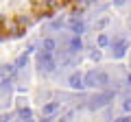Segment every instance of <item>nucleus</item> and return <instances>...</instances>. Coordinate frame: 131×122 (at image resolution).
<instances>
[{
	"mask_svg": "<svg viewBox=\"0 0 131 122\" xmlns=\"http://www.w3.org/2000/svg\"><path fill=\"white\" fill-rule=\"evenodd\" d=\"M59 0H35L33 2V13L39 15V18H50L55 13Z\"/></svg>",
	"mask_w": 131,
	"mask_h": 122,
	"instance_id": "obj_1",
	"label": "nucleus"
},
{
	"mask_svg": "<svg viewBox=\"0 0 131 122\" xmlns=\"http://www.w3.org/2000/svg\"><path fill=\"white\" fill-rule=\"evenodd\" d=\"M24 31H26V20H24L22 15H15L13 20H9V33H13V35H22Z\"/></svg>",
	"mask_w": 131,
	"mask_h": 122,
	"instance_id": "obj_2",
	"label": "nucleus"
},
{
	"mask_svg": "<svg viewBox=\"0 0 131 122\" xmlns=\"http://www.w3.org/2000/svg\"><path fill=\"white\" fill-rule=\"evenodd\" d=\"M52 52H46L44 50L42 52V57H39V63H42V70H46V72H52L57 68V61H52Z\"/></svg>",
	"mask_w": 131,
	"mask_h": 122,
	"instance_id": "obj_3",
	"label": "nucleus"
},
{
	"mask_svg": "<svg viewBox=\"0 0 131 122\" xmlns=\"http://www.w3.org/2000/svg\"><path fill=\"white\" fill-rule=\"evenodd\" d=\"M68 83H70V87H74V89H83L85 87L83 76H81V74H72L70 79H68Z\"/></svg>",
	"mask_w": 131,
	"mask_h": 122,
	"instance_id": "obj_4",
	"label": "nucleus"
},
{
	"mask_svg": "<svg viewBox=\"0 0 131 122\" xmlns=\"http://www.w3.org/2000/svg\"><path fill=\"white\" fill-rule=\"evenodd\" d=\"M59 109V103H48V105H44V109H42V116H52V113Z\"/></svg>",
	"mask_w": 131,
	"mask_h": 122,
	"instance_id": "obj_5",
	"label": "nucleus"
},
{
	"mask_svg": "<svg viewBox=\"0 0 131 122\" xmlns=\"http://www.w3.org/2000/svg\"><path fill=\"white\" fill-rule=\"evenodd\" d=\"M107 100H112V94H103V96H96V98L92 100V107H103L105 103H107Z\"/></svg>",
	"mask_w": 131,
	"mask_h": 122,
	"instance_id": "obj_6",
	"label": "nucleus"
},
{
	"mask_svg": "<svg viewBox=\"0 0 131 122\" xmlns=\"http://www.w3.org/2000/svg\"><path fill=\"white\" fill-rule=\"evenodd\" d=\"M81 48H83V44H81V37H79V35H74V37H72V42H70V52H79Z\"/></svg>",
	"mask_w": 131,
	"mask_h": 122,
	"instance_id": "obj_7",
	"label": "nucleus"
},
{
	"mask_svg": "<svg viewBox=\"0 0 131 122\" xmlns=\"http://www.w3.org/2000/svg\"><path fill=\"white\" fill-rule=\"evenodd\" d=\"M83 83H85V87H96V72H90L83 79Z\"/></svg>",
	"mask_w": 131,
	"mask_h": 122,
	"instance_id": "obj_8",
	"label": "nucleus"
},
{
	"mask_svg": "<svg viewBox=\"0 0 131 122\" xmlns=\"http://www.w3.org/2000/svg\"><path fill=\"white\" fill-rule=\"evenodd\" d=\"M96 85H101V87L109 85V76H107V74H103V72H96Z\"/></svg>",
	"mask_w": 131,
	"mask_h": 122,
	"instance_id": "obj_9",
	"label": "nucleus"
},
{
	"mask_svg": "<svg viewBox=\"0 0 131 122\" xmlns=\"http://www.w3.org/2000/svg\"><path fill=\"white\" fill-rule=\"evenodd\" d=\"M72 31H74V35H81L83 33V22H79V20H72Z\"/></svg>",
	"mask_w": 131,
	"mask_h": 122,
	"instance_id": "obj_10",
	"label": "nucleus"
},
{
	"mask_svg": "<svg viewBox=\"0 0 131 122\" xmlns=\"http://www.w3.org/2000/svg\"><path fill=\"white\" fill-rule=\"evenodd\" d=\"M7 33H9V20L0 18V37H2V35H7Z\"/></svg>",
	"mask_w": 131,
	"mask_h": 122,
	"instance_id": "obj_11",
	"label": "nucleus"
},
{
	"mask_svg": "<svg viewBox=\"0 0 131 122\" xmlns=\"http://www.w3.org/2000/svg\"><path fill=\"white\" fill-rule=\"evenodd\" d=\"M125 50H127V42H120L116 46V57H122V55H125Z\"/></svg>",
	"mask_w": 131,
	"mask_h": 122,
	"instance_id": "obj_12",
	"label": "nucleus"
},
{
	"mask_svg": "<svg viewBox=\"0 0 131 122\" xmlns=\"http://www.w3.org/2000/svg\"><path fill=\"white\" fill-rule=\"evenodd\" d=\"M44 50H46V52L55 50V39H46V42H44Z\"/></svg>",
	"mask_w": 131,
	"mask_h": 122,
	"instance_id": "obj_13",
	"label": "nucleus"
},
{
	"mask_svg": "<svg viewBox=\"0 0 131 122\" xmlns=\"http://www.w3.org/2000/svg\"><path fill=\"white\" fill-rule=\"evenodd\" d=\"M18 116H20V118H24V120H31V116H33V113H31V109H20V113H18Z\"/></svg>",
	"mask_w": 131,
	"mask_h": 122,
	"instance_id": "obj_14",
	"label": "nucleus"
},
{
	"mask_svg": "<svg viewBox=\"0 0 131 122\" xmlns=\"http://www.w3.org/2000/svg\"><path fill=\"white\" fill-rule=\"evenodd\" d=\"M122 109H125V111H131V98H125V103H122Z\"/></svg>",
	"mask_w": 131,
	"mask_h": 122,
	"instance_id": "obj_15",
	"label": "nucleus"
},
{
	"mask_svg": "<svg viewBox=\"0 0 131 122\" xmlns=\"http://www.w3.org/2000/svg\"><path fill=\"white\" fill-rule=\"evenodd\" d=\"M98 44H101V46H107V44H109L107 35H101V37H98Z\"/></svg>",
	"mask_w": 131,
	"mask_h": 122,
	"instance_id": "obj_16",
	"label": "nucleus"
},
{
	"mask_svg": "<svg viewBox=\"0 0 131 122\" xmlns=\"http://www.w3.org/2000/svg\"><path fill=\"white\" fill-rule=\"evenodd\" d=\"M129 85H131V76H129Z\"/></svg>",
	"mask_w": 131,
	"mask_h": 122,
	"instance_id": "obj_17",
	"label": "nucleus"
}]
</instances>
